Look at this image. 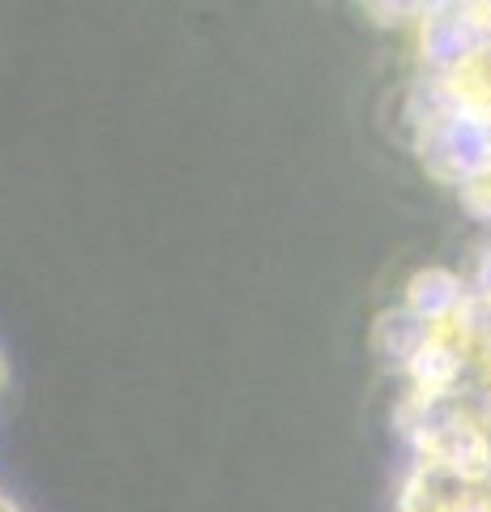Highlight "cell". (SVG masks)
I'll list each match as a JSON object with an SVG mask.
<instances>
[{"mask_svg":"<svg viewBox=\"0 0 491 512\" xmlns=\"http://www.w3.org/2000/svg\"><path fill=\"white\" fill-rule=\"evenodd\" d=\"M0 512H22V508H18V504H13V500H9V495H5V491H0Z\"/></svg>","mask_w":491,"mask_h":512,"instance_id":"7a4b0ae2","label":"cell"},{"mask_svg":"<svg viewBox=\"0 0 491 512\" xmlns=\"http://www.w3.org/2000/svg\"><path fill=\"white\" fill-rule=\"evenodd\" d=\"M9 389V359H5V350H0V397H5Z\"/></svg>","mask_w":491,"mask_h":512,"instance_id":"6da1fadb","label":"cell"}]
</instances>
